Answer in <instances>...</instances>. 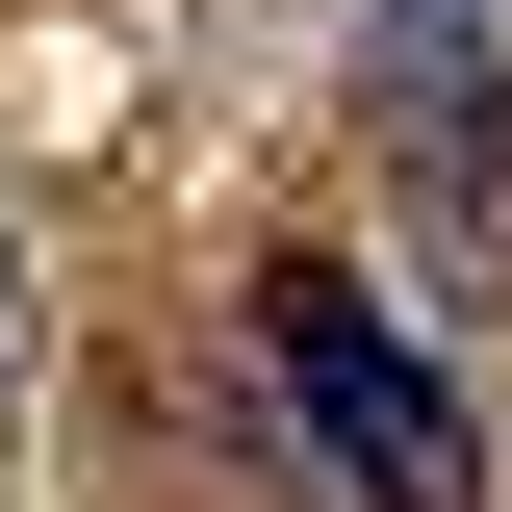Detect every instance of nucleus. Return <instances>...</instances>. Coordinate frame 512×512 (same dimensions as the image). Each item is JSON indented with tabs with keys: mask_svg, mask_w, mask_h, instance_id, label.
I'll use <instances>...</instances> for the list:
<instances>
[{
	"mask_svg": "<svg viewBox=\"0 0 512 512\" xmlns=\"http://www.w3.org/2000/svg\"><path fill=\"white\" fill-rule=\"evenodd\" d=\"M256 384H282V436H308L359 512H461V384L410 359L333 256H282V282H256Z\"/></svg>",
	"mask_w": 512,
	"mask_h": 512,
	"instance_id": "1",
	"label": "nucleus"
},
{
	"mask_svg": "<svg viewBox=\"0 0 512 512\" xmlns=\"http://www.w3.org/2000/svg\"><path fill=\"white\" fill-rule=\"evenodd\" d=\"M0 410H26V256H0Z\"/></svg>",
	"mask_w": 512,
	"mask_h": 512,
	"instance_id": "2",
	"label": "nucleus"
}]
</instances>
